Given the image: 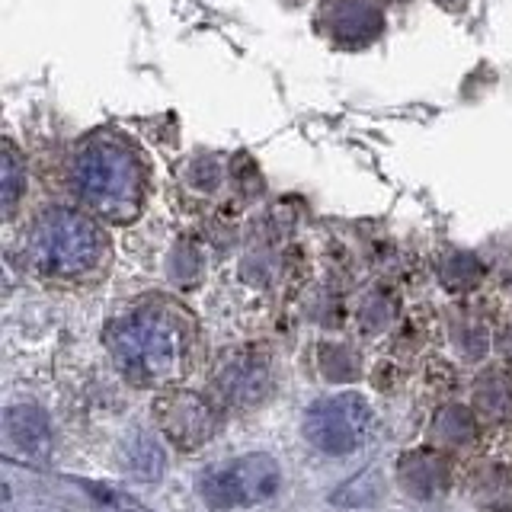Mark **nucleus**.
Here are the masks:
<instances>
[{"instance_id": "obj_8", "label": "nucleus", "mask_w": 512, "mask_h": 512, "mask_svg": "<svg viewBox=\"0 0 512 512\" xmlns=\"http://www.w3.org/2000/svg\"><path fill=\"white\" fill-rule=\"evenodd\" d=\"M4 423H7V439L20 448L23 455L36 461H45L52 455V429H48V420L39 407H29V404L10 407Z\"/></svg>"}, {"instance_id": "obj_10", "label": "nucleus", "mask_w": 512, "mask_h": 512, "mask_svg": "<svg viewBox=\"0 0 512 512\" xmlns=\"http://www.w3.org/2000/svg\"><path fill=\"white\" fill-rule=\"evenodd\" d=\"M474 416L464 410V407H442L436 413V420H432V442L436 448H461L474 439Z\"/></svg>"}, {"instance_id": "obj_5", "label": "nucleus", "mask_w": 512, "mask_h": 512, "mask_svg": "<svg viewBox=\"0 0 512 512\" xmlns=\"http://www.w3.org/2000/svg\"><path fill=\"white\" fill-rule=\"evenodd\" d=\"M372 410L359 394L324 397L304 413V436L327 455H352L362 445Z\"/></svg>"}, {"instance_id": "obj_4", "label": "nucleus", "mask_w": 512, "mask_h": 512, "mask_svg": "<svg viewBox=\"0 0 512 512\" xmlns=\"http://www.w3.org/2000/svg\"><path fill=\"white\" fill-rule=\"evenodd\" d=\"M282 468L269 455H244L208 468L199 477V493L215 509H247L260 506L279 493Z\"/></svg>"}, {"instance_id": "obj_12", "label": "nucleus", "mask_w": 512, "mask_h": 512, "mask_svg": "<svg viewBox=\"0 0 512 512\" xmlns=\"http://www.w3.org/2000/svg\"><path fill=\"white\" fill-rule=\"evenodd\" d=\"M474 400H477L480 413L490 416V420H506L512 413V381L503 378L500 372H490L477 381Z\"/></svg>"}, {"instance_id": "obj_7", "label": "nucleus", "mask_w": 512, "mask_h": 512, "mask_svg": "<svg viewBox=\"0 0 512 512\" xmlns=\"http://www.w3.org/2000/svg\"><path fill=\"white\" fill-rule=\"evenodd\" d=\"M320 29L336 45L362 48L384 32V13L375 0H327L320 10Z\"/></svg>"}, {"instance_id": "obj_17", "label": "nucleus", "mask_w": 512, "mask_h": 512, "mask_svg": "<svg viewBox=\"0 0 512 512\" xmlns=\"http://www.w3.org/2000/svg\"><path fill=\"white\" fill-rule=\"evenodd\" d=\"M439 4H445V7H452V10H455V7H461V4H464V0H439Z\"/></svg>"}, {"instance_id": "obj_14", "label": "nucleus", "mask_w": 512, "mask_h": 512, "mask_svg": "<svg viewBox=\"0 0 512 512\" xmlns=\"http://www.w3.org/2000/svg\"><path fill=\"white\" fill-rule=\"evenodd\" d=\"M23 189H26V170L20 167V154H16V148L7 141V157H4V208H7V215H13Z\"/></svg>"}, {"instance_id": "obj_11", "label": "nucleus", "mask_w": 512, "mask_h": 512, "mask_svg": "<svg viewBox=\"0 0 512 512\" xmlns=\"http://www.w3.org/2000/svg\"><path fill=\"white\" fill-rule=\"evenodd\" d=\"M125 464L128 471L141 480H157L160 471H164V452H160V445L154 436L148 432H138V436L128 439L125 445Z\"/></svg>"}, {"instance_id": "obj_13", "label": "nucleus", "mask_w": 512, "mask_h": 512, "mask_svg": "<svg viewBox=\"0 0 512 512\" xmlns=\"http://www.w3.org/2000/svg\"><path fill=\"white\" fill-rule=\"evenodd\" d=\"M480 276H484V269L471 253H452L442 266V285L448 292H471Z\"/></svg>"}, {"instance_id": "obj_6", "label": "nucleus", "mask_w": 512, "mask_h": 512, "mask_svg": "<svg viewBox=\"0 0 512 512\" xmlns=\"http://www.w3.org/2000/svg\"><path fill=\"white\" fill-rule=\"evenodd\" d=\"M154 420L170 436V442L180 448H199L212 439V432H215L212 407L189 391H173V394L157 397Z\"/></svg>"}, {"instance_id": "obj_1", "label": "nucleus", "mask_w": 512, "mask_h": 512, "mask_svg": "<svg viewBox=\"0 0 512 512\" xmlns=\"http://www.w3.org/2000/svg\"><path fill=\"white\" fill-rule=\"evenodd\" d=\"M68 176L77 202L96 218L112 224L138 218L148 192V164L135 141L119 132L87 135L77 144Z\"/></svg>"}, {"instance_id": "obj_18", "label": "nucleus", "mask_w": 512, "mask_h": 512, "mask_svg": "<svg viewBox=\"0 0 512 512\" xmlns=\"http://www.w3.org/2000/svg\"><path fill=\"white\" fill-rule=\"evenodd\" d=\"M506 295H509V298H512V276H509V279H506Z\"/></svg>"}, {"instance_id": "obj_15", "label": "nucleus", "mask_w": 512, "mask_h": 512, "mask_svg": "<svg viewBox=\"0 0 512 512\" xmlns=\"http://www.w3.org/2000/svg\"><path fill=\"white\" fill-rule=\"evenodd\" d=\"M320 368L330 381H349L359 372V359L352 356L349 346H324V356H320Z\"/></svg>"}, {"instance_id": "obj_9", "label": "nucleus", "mask_w": 512, "mask_h": 512, "mask_svg": "<svg viewBox=\"0 0 512 512\" xmlns=\"http://www.w3.org/2000/svg\"><path fill=\"white\" fill-rule=\"evenodd\" d=\"M400 487H404L416 500H432L448 484V468L436 452H413L404 455L397 464Z\"/></svg>"}, {"instance_id": "obj_16", "label": "nucleus", "mask_w": 512, "mask_h": 512, "mask_svg": "<svg viewBox=\"0 0 512 512\" xmlns=\"http://www.w3.org/2000/svg\"><path fill=\"white\" fill-rule=\"evenodd\" d=\"M496 343H500V349L506 352V356H512V324L500 333V340H496Z\"/></svg>"}, {"instance_id": "obj_3", "label": "nucleus", "mask_w": 512, "mask_h": 512, "mask_svg": "<svg viewBox=\"0 0 512 512\" xmlns=\"http://www.w3.org/2000/svg\"><path fill=\"white\" fill-rule=\"evenodd\" d=\"M29 266L52 279L90 276L106 260V237L100 224L71 208H48L26 234Z\"/></svg>"}, {"instance_id": "obj_2", "label": "nucleus", "mask_w": 512, "mask_h": 512, "mask_svg": "<svg viewBox=\"0 0 512 512\" xmlns=\"http://www.w3.org/2000/svg\"><path fill=\"white\" fill-rule=\"evenodd\" d=\"M106 343L119 372L138 388L176 378L183 365V327L167 311L144 308L116 320L106 330Z\"/></svg>"}]
</instances>
